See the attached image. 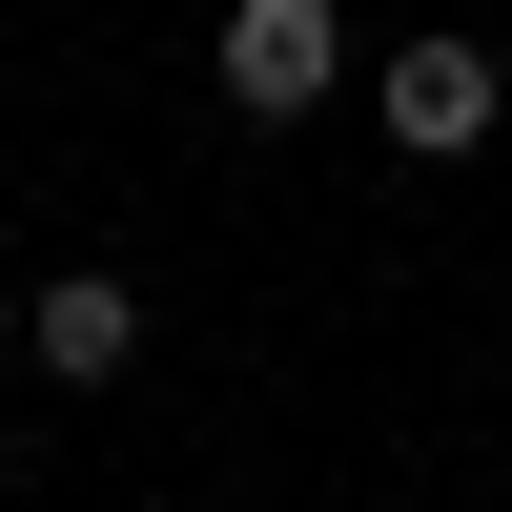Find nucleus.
I'll return each instance as SVG.
<instances>
[{"instance_id": "nucleus-1", "label": "nucleus", "mask_w": 512, "mask_h": 512, "mask_svg": "<svg viewBox=\"0 0 512 512\" xmlns=\"http://www.w3.org/2000/svg\"><path fill=\"white\" fill-rule=\"evenodd\" d=\"M205 82H226L246 123H308L328 82H349V21H328V0H226V41H205Z\"/></svg>"}, {"instance_id": "nucleus-3", "label": "nucleus", "mask_w": 512, "mask_h": 512, "mask_svg": "<svg viewBox=\"0 0 512 512\" xmlns=\"http://www.w3.org/2000/svg\"><path fill=\"white\" fill-rule=\"evenodd\" d=\"M21 349L62 369V390H103V369L144 349V287H123V267H62V287H41V308H21Z\"/></svg>"}, {"instance_id": "nucleus-2", "label": "nucleus", "mask_w": 512, "mask_h": 512, "mask_svg": "<svg viewBox=\"0 0 512 512\" xmlns=\"http://www.w3.org/2000/svg\"><path fill=\"white\" fill-rule=\"evenodd\" d=\"M369 103H390V144H410V164H472L512 82H492V41H390V62H369Z\"/></svg>"}, {"instance_id": "nucleus-4", "label": "nucleus", "mask_w": 512, "mask_h": 512, "mask_svg": "<svg viewBox=\"0 0 512 512\" xmlns=\"http://www.w3.org/2000/svg\"><path fill=\"white\" fill-rule=\"evenodd\" d=\"M0 349H21V308H0Z\"/></svg>"}]
</instances>
